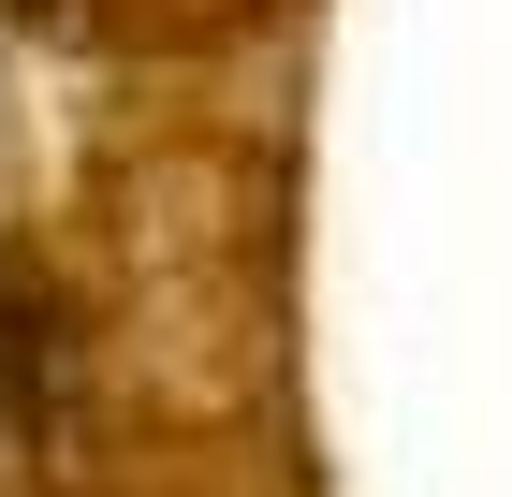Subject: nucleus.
<instances>
[{
    "mask_svg": "<svg viewBox=\"0 0 512 497\" xmlns=\"http://www.w3.org/2000/svg\"><path fill=\"white\" fill-rule=\"evenodd\" d=\"M15 15L59 30V44H118V59H205V44L278 30L293 0H15Z\"/></svg>",
    "mask_w": 512,
    "mask_h": 497,
    "instance_id": "1",
    "label": "nucleus"
}]
</instances>
